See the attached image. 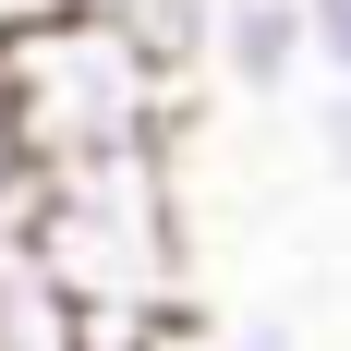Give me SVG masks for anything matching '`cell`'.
Instances as JSON below:
<instances>
[{
    "label": "cell",
    "mask_w": 351,
    "mask_h": 351,
    "mask_svg": "<svg viewBox=\"0 0 351 351\" xmlns=\"http://www.w3.org/2000/svg\"><path fill=\"white\" fill-rule=\"evenodd\" d=\"M0 97L25 170H121V158H170L182 73L109 0H25L0 12Z\"/></svg>",
    "instance_id": "obj_1"
},
{
    "label": "cell",
    "mask_w": 351,
    "mask_h": 351,
    "mask_svg": "<svg viewBox=\"0 0 351 351\" xmlns=\"http://www.w3.org/2000/svg\"><path fill=\"white\" fill-rule=\"evenodd\" d=\"M36 254L85 315H158L182 303V206L170 158H121V170H36Z\"/></svg>",
    "instance_id": "obj_2"
},
{
    "label": "cell",
    "mask_w": 351,
    "mask_h": 351,
    "mask_svg": "<svg viewBox=\"0 0 351 351\" xmlns=\"http://www.w3.org/2000/svg\"><path fill=\"white\" fill-rule=\"evenodd\" d=\"M303 61H315L303 0H218V73H230L243 97H291Z\"/></svg>",
    "instance_id": "obj_3"
},
{
    "label": "cell",
    "mask_w": 351,
    "mask_h": 351,
    "mask_svg": "<svg viewBox=\"0 0 351 351\" xmlns=\"http://www.w3.org/2000/svg\"><path fill=\"white\" fill-rule=\"evenodd\" d=\"M0 351H85V303L49 279L36 243H0Z\"/></svg>",
    "instance_id": "obj_4"
},
{
    "label": "cell",
    "mask_w": 351,
    "mask_h": 351,
    "mask_svg": "<svg viewBox=\"0 0 351 351\" xmlns=\"http://www.w3.org/2000/svg\"><path fill=\"white\" fill-rule=\"evenodd\" d=\"M303 25H315V73L351 85V0H303Z\"/></svg>",
    "instance_id": "obj_5"
},
{
    "label": "cell",
    "mask_w": 351,
    "mask_h": 351,
    "mask_svg": "<svg viewBox=\"0 0 351 351\" xmlns=\"http://www.w3.org/2000/svg\"><path fill=\"white\" fill-rule=\"evenodd\" d=\"M315 158H327V182H351V85H327V109H315Z\"/></svg>",
    "instance_id": "obj_6"
},
{
    "label": "cell",
    "mask_w": 351,
    "mask_h": 351,
    "mask_svg": "<svg viewBox=\"0 0 351 351\" xmlns=\"http://www.w3.org/2000/svg\"><path fill=\"white\" fill-rule=\"evenodd\" d=\"M218 351H303V339H291L279 315H243V327H230V339H218Z\"/></svg>",
    "instance_id": "obj_7"
},
{
    "label": "cell",
    "mask_w": 351,
    "mask_h": 351,
    "mask_svg": "<svg viewBox=\"0 0 351 351\" xmlns=\"http://www.w3.org/2000/svg\"><path fill=\"white\" fill-rule=\"evenodd\" d=\"M0 182H25V134H12V97H0Z\"/></svg>",
    "instance_id": "obj_8"
}]
</instances>
